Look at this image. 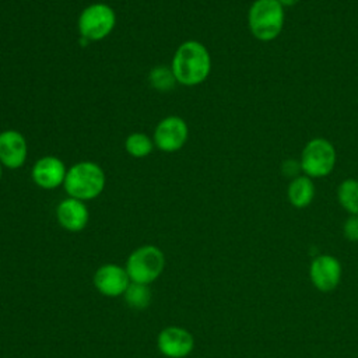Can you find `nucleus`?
Wrapping results in <instances>:
<instances>
[{
  "label": "nucleus",
  "mask_w": 358,
  "mask_h": 358,
  "mask_svg": "<svg viewBox=\"0 0 358 358\" xmlns=\"http://www.w3.org/2000/svg\"><path fill=\"white\" fill-rule=\"evenodd\" d=\"M171 69L176 83L186 87L201 84L211 71L210 52L197 41H185L176 49Z\"/></svg>",
  "instance_id": "obj_1"
},
{
  "label": "nucleus",
  "mask_w": 358,
  "mask_h": 358,
  "mask_svg": "<svg viewBox=\"0 0 358 358\" xmlns=\"http://www.w3.org/2000/svg\"><path fill=\"white\" fill-rule=\"evenodd\" d=\"M106 183L103 169L92 161H80L67 169L64 190L69 197L88 201L98 197Z\"/></svg>",
  "instance_id": "obj_2"
},
{
  "label": "nucleus",
  "mask_w": 358,
  "mask_h": 358,
  "mask_svg": "<svg viewBox=\"0 0 358 358\" xmlns=\"http://www.w3.org/2000/svg\"><path fill=\"white\" fill-rule=\"evenodd\" d=\"M284 21V7L277 0H255L249 7V29L262 42L274 41L281 34Z\"/></svg>",
  "instance_id": "obj_3"
},
{
  "label": "nucleus",
  "mask_w": 358,
  "mask_h": 358,
  "mask_svg": "<svg viewBox=\"0 0 358 358\" xmlns=\"http://www.w3.org/2000/svg\"><path fill=\"white\" fill-rule=\"evenodd\" d=\"M165 255L154 245H143L134 249L126 260V271L130 281L147 284L154 282L164 271Z\"/></svg>",
  "instance_id": "obj_4"
},
{
  "label": "nucleus",
  "mask_w": 358,
  "mask_h": 358,
  "mask_svg": "<svg viewBox=\"0 0 358 358\" xmlns=\"http://www.w3.org/2000/svg\"><path fill=\"white\" fill-rule=\"evenodd\" d=\"M337 162V152L334 145L323 138V137H316L309 140L299 158L301 169L303 175L317 179V178H324L331 173Z\"/></svg>",
  "instance_id": "obj_5"
},
{
  "label": "nucleus",
  "mask_w": 358,
  "mask_h": 358,
  "mask_svg": "<svg viewBox=\"0 0 358 358\" xmlns=\"http://www.w3.org/2000/svg\"><path fill=\"white\" fill-rule=\"evenodd\" d=\"M116 25L115 10L105 3L87 6L78 17V32L81 39L94 42L105 39Z\"/></svg>",
  "instance_id": "obj_6"
},
{
  "label": "nucleus",
  "mask_w": 358,
  "mask_h": 358,
  "mask_svg": "<svg viewBox=\"0 0 358 358\" xmlns=\"http://www.w3.org/2000/svg\"><path fill=\"white\" fill-rule=\"evenodd\" d=\"M341 263L333 255H319L309 266V278L313 287L320 292L334 291L341 281Z\"/></svg>",
  "instance_id": "obj_7"
},
{
  "label": "nucleus",
  "mask_w": 358,
  "mask_h": 358,
  "mask_svg": "<svg viewBox=\"0 0 358 358\" xmlns=\"http://www.w3.org/2000/svg\"><path fill=\"white\" fill-rule=\"evenodd\" d=\"M187 137V123L179 116H166L157 124L152 140L161 151L175 152L186 144Z\"/></svg>",
  "instance_id": "obj_8"
},
{
  "label": "nucleus",
  "mask_w": 358,
  "mask_h": 358,
  "mask_svg": "<svg viewBox=\"0 0 358 358\" xmlns=\"http://www.w3.org/2000/svg\"><path fill=\"white\" fill-rule=\"evenodd\" d=\"M157 347L168 358H185L194 348V337L185 327L168 326L159 331Z\"/></svg>",
  "instance_id": "obj_9"
},
{
  "label": "nucleus",
  "mask_w": 358,
  "mask_h": 358,
  "mask_svg": "<svg viewBox=\"0 0 358 358\" xmlns=\"http://www.w3.org/2000/svg\"><path fill=\"white\" fill-rule=\"evenodd\" d=\"M130 282L131 281L126 268L115 263H106L99 266L94 274L95 288L99 294L109 298L123 296Z\"/></svg>",
  "instance_id": "obj_10"
},
{
  "label": "nucleus",
  "mask_w": 358,
  "mask_h": 358,
  "mask_svg": "<svg viewBox=\"0 0 358 358\" xmlns=\"http://www.w3.org/2000/svg\"><path fill=\"white\" fill-rule=\"evenodd\" d=\"M28 157V144L25 137L13 129L0 133V162L4 168L18 169Z\"/></svg>",
  "instance_id": "obj_11"
},
{
  "label": "nucleus",
  "mask_w": 358,
  "mask_h": 358,
  "mask_svg": "<svg viewBox=\"0 0 358 358\" xmlns=\"http://www.w3.org/2000/svg\"><path fill=\"white\" fill-rule=\"evenodd\" d=\"M67 169L63 164V161L53 155H46L39 158L31 171L32 180L36 186L53 190L57 189L60 185L64 183Z\"/></svg>",
  "instance_id": "obj_12"
},
{
  "label": "nucleus",
  "mask_w": 358,
  "mask_h": 358,
  "mask_svg": "<svg viewBox=\"0 0 358 358\" xmlns=\"http://www.w3.org/2000/svg\"><path fill=\"white\" fill-rule=\"evenodd\" d=\"M56 218L59 225L66 231L80 232L87 227L90 220V213L85 206V201L67 197L57 204Z\"/></svg>",
  "instance_id": "obj_13"
},
{
  "label": "nucleus",
  "mask_w": 358,
  "mask_h": 358,
  "mask_svg": "<svg viewBox=\"0 0 358 358\" xmlns=\"http://www.w3.org/2000/svg\"><path fill=\"white\" fill-rule=\"evenodd\" d=\"M287 199L295 208L308 207L315 199V185L312 178L306 175H298L287 187Z\"/></svg>",
  "instance_id": "obj_14"
},
{
  "label": "nucleus",
  "mask_w": 358,
  "mask_h": 358,
  "mask_svg": "<svg viewBox=\"0 0 358 358\" xmlns=\"http://www.w3.org/2000/svg\"><path fill=\"white\" fill-rule=\"evenodd\" d=\"M337 200L350 215H358V180L344 179L337 187Z\"/></svg>",
  "instance_id": "obj_15"
},
{
  "label": "nucleus",
  "mask_w": 358,
  "mask_h": 358,
  "mask_svg": "<svg viewBox=\"0 0 358 358\" xmlns=\"http://www.w3.org/2000/svg\"><path fill=\"white\" fill-rule=\"evenodd\" d=\"M124 302L133 308V309H145L151 303L152 294L150 291V287L147 284H140V282H130L127 289L123 294Z\"/></svg>",
  "instance_id": "obj_16"
},
{
  "label": "nucleus",
  "mask_w": 358,
  "mask_h": 358,
  "mask_svg": "<svg viewBox=\"0 0 358 358\" xmlns=\"http://www.w3.org/2000/svg\"><path fill=\"white\" fill-rule=\"evenodd\" d=\"M154 140H151L147 134L136 131L126 137L124 140V150L133 158H144L152 152Z\"/></svg>",
  "instance_id": "obj_17"
},
{
  "label": "nucleus",
  "mask_w": 358,
  "mask_h": 358,
  "mask_svg": "<svg viewBox=\"0 0 358 358\" xmlns=\"http://www.w3.org/2000/svg\"><path fill=\"white\" fill-rule=\"evenodd\" d=\"M148 78H150L151 85L158 91H169L175 87V83H176L172 69H168L165 66L154 67L150 71Z\"/></svg>",
  "instance_id": "obj_18"
},
{
  "label": "nucleus",
  "mask_w": 358,
  "mask_h": 358,
  "mask_svg": "<svg viewBox=\"0 0 358 358\" xmlns=\"http://www.w3.org/2000/svg\"><path fill=\"white\" fill-rule=\"evenodd\" d=\"M343 235L350 242H358V215H350L344 221Z\"/></svg>",
  "instance_id": "obj_19"
},
{
  "label": "nucleus",
  "mask_w": 358,
  "mask_h": 358,
  "mask_svg": "<svg viewBox=\"0 0 358 358\" xmlns=\"http://www.w3.org/2000/svg\"><path fill=\"white\" fill-rule=\"evenodd\" d=\"M281 171H282V173L285 176L294 179V178H296L299 175L298 172L302 171V169H301L299 161H296V159H285L282 162V165H281Z\"/></svg>",
  "instance_id": "obj_20"
},
{
  "label": "nucleus",
  "mask_w": 358,
  "mask_h": 358,
  "mask_svg": "<svg viewBox=\"0 0 358 358\" xmlns=\"http://www.w3.org/2000/svg\"><path fill=\"white\" fill-rule=\"evenodd\" d=\"M284 8L285 7H294V6H296L298 3H299V0H277Z\"/></svg>",
  "instance_id": "obj_21"
},
{
  "label": "nucleus",
  "mask_w": 358,
  "mask_h": 358,
  "mask_svg": "<svg viewBox=\"0 0 358 358\" xmlns=\"http://www.w3.org/2000/svg\"><path fill=\"white\" fill-rule=\"evenodd\" d=\"M3 165H1V162H0V180H1V176H3Z\"/></svg>",
  "instance_id": "obj_22"
}]
</instances>
